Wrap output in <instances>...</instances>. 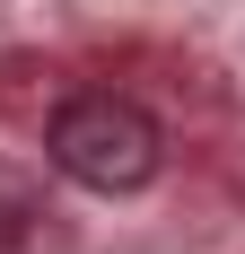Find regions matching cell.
Segmentation results:
<instances>
[{
	"instance_id": "1",
	"label": "cell",
	"mask_w": 245,
	"mask_h": 254,
	"mask_svg": "<svg viewBox=\"0 0 245 254\" xmlns=\"http://www.w3.org/2000/svg\"><path fill=\"white\" fill-rule=\"evenodd\" d=\"M44 158H53V176H70L79 193H140V184L167 167V131H158V114H149L140 97L79 88V97L53 105Z\"/></svg>"
}]
</instances>
